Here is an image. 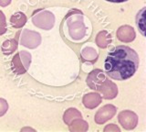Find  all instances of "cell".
Listing matches in <instances>:
<instances>
[{"label":"cell","instance_id":"7a4b0ae2","mask_svg":"<svg viewBox=\"0 0 146 132\" xmlns=\"http://www.w3.org/2000/svg\"><path fill=\"white\" fill-rule=\"evenodd\" d=\"M108 2H111V3H123V2H126L128 0H106Z\"/></svg>","mask_w":146,"mask_h":132},{"label":"cell","instance_id":"6da1fadb","mask_svg":"<svg viewBox=\"0 0 146 132\" xmlns=\"http://www.w3.org/2000/svg\"><path fill=\"white\" fill-rule=\"evenodd\" d=\"M139 63V56L133 49L126 45H119L107 54L104 69L110 78L125 81L134 75Z\"/></svg>","mask_w":146,"mask_h":132}]
</instances>
